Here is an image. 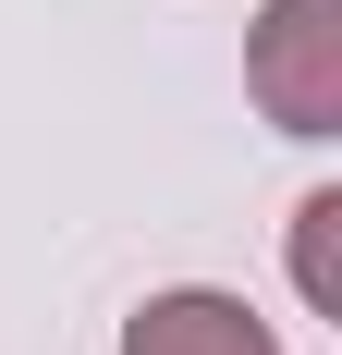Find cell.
I'll use <instances>...</instances> for the list:
<instances>
[{
    "instance_id": "6da1fadb",
    "label": "cell",
    "mask_w": 342,
    "mask_h": 355,
    "mask_svg": "<svg viewBox=\"0 0 342 355\" xmlns=\"http://www.w3.org/2000/svg\"><path fill=\"white\" fill-rule=\"evenodd\" d=\"M244 86L281 135H342V0H281L244 37Z\"/></svg>"
},
{
    "instance_id": "3957f363",
    "label": "cell",
    "mask_w": 342,
    "mask_h": 355,
    "mask_svg": "<svg viewBox=\"0 0 342 355\" xmlns=\"http://www.w3.org/2000/svg\"><path fill=\"white\" fill-rule=\"evenodd\" d=\"M294 294L318 319H342V196H306L294 209Z\"/></svg>"
},
{
    "instance_id": "7a4b0ae2",
    "label": "cell",
    "mask_w": 342,
    "mask_h": 355,
    "mask_svg": "<svg viewBox=\"0 0 342 355\" xmlns=\"http://www.w3.org/2000/svg\"><path fill=\"white\" fill-rule=\"evenodd\" d=\"M123 355H281V331L257 319L244 294L183 282V294H147L135 319H123Z\"/></svg>"
}]
</instances>
